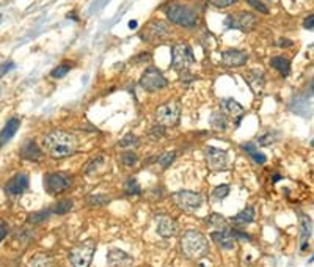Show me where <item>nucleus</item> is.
Here are the masks:
<instances>
[{"label": "nucleus", "mask_w": 314, "mask_h": 267, "mask_svg": "<svg viewBox=\"0 0 314 267\" xmlns=\"http://www.w3.org/2000/svg\"><path fill=\"white\" fill-rule=\"evenodd\" d=\"M28 267H53V256L44 252L35 253L28 261Z\"/></svg>", "instance_id": "22"}, {"label": "nucleus", "mask_w": 314, "mask_h": 267, "mask_svg": "<svg viewBox=\"0 0 314 267\" xmlns=\"http://www.w3.org/2000/svg\"><path fill=\"white\" fill-rule=\"evenodd\" d=\"M171 200L184 212H195L203 204V197L192 190H178L171 195Z\"/></svg>", "instance_id": "8"}, {"label": "nucleus", "mask_w": 314, "mask_h": 267, "mask_svg": "<svg viewBox=\"0 0 314 267\" xmlns=\"http://www.w3.org/2000/svg\"><path fill=\"white\" fill-rule=\"evenodd\" d=\"M124 192H126V195H132V197L141 194L140 184L137 182V179H134V178L126 179V182H124Z\"/></svg>", "instance_id": "31"}, {"label": "nucleus", "mask_w": 314, "mask_h": 267, "mask_svg": "<svg viewBox=\"0 0 314 267\" xmlns=\"http://www.w3.org/2000/svg\"><path fill=\"white\" fill-rule=\"evenodd\" d=\"M102 164H104V157H102V156H96V157H93V159L90 160V162L87 164V167H85V173L90 175V173L96 171Z\"/></svg>", "instance_id": "34"}, {"label": "nucleus", "mask_w": 314, "mask_h": 267, "mask_svg": "<svg viewBox=\"0 0 314 267\" xmlns=\"http://www.w3.org/2000/svg\"><path fill=\"white\" fill-rule=\"evenodd\" d=\"M256 22H258L256 16L248 11H237L225 17V25L228 29H234L241 32H251L254 29Z\"/></svg>", "instance_id": "7"}, {"label": "nucleus", "mask_w": 314, "mask_h": 267, "mask_svg": "<svg viewBox=\"0 0 314 267\" xmlns=\"http://www.w3.org/2000/svg\"><path fill=\"white\" fill-rule=\"evenodd\" d=\"M176 157V152L175 151H168V152H163L157 157V164L162 167V168H168L171 164H173V160Z\"/></svg>", "instance_id": "32"}, {"label": "nucleus", "mask_w": 314, "mask_h": 267, "mask_svg": "<svg viewBox=\"0 0 314 267\" xmlns=\"http://www.w3.org/2000/svg\"><path fill=\"white\" fill-rule=\"evenodd\" d=\"M165 136V127L160 124H156L154 127L150 129V139L151 140H160Z\"/></svg>", "instance_id": "39"}, {"label": "nucleus", "mask_w": 314, "mask_h": 267, "mask_svg": "<svg viewBox=\"0 0 314 267\" xmlns=\"http://www.w3.org/2000/svg\"><path fill=\"white\" fill-rule=\"evenodd\" d=\"M69 69H71V66L66 65V63H63V65H60V66H57V68L50 72V75H52L53 79H62V77H65V75L69 72Z\"/></svg>", "instance_id": "38"}, {"label": "nucleus", "mask_w": 314, "mask_h": 267, "mask_svg": "<svg viewBox=\"0 0 314 267\" xmlns=\"http://www.w3.org/2000/svg\"><path fill=\"white\" fill-rule=\"evenodd\" d=\"M211 239L214 240V244L221 250H233L236 247V237L231 231H225V230L214 231L211 234Z\"/></svg>", "instance_id": "17"}, {"label": "nucleus", "mask_w": 314, "mask_h": 267, "mask_svg": "<svg viewBox=\"0 0 314 267\" xmlns=\"http://www.w3.org/2000/svg\"><path fill=\"white\" fill-rule=\"evenodd\" d=\"M245 2L253 8V10H256V11H260V13H263V14H269V10H267V7L261 2V0H245Z\"/></svg>", "instance_id": "40"}, {"label": "nucleus", "mask_w": 314, "mask_h": 267, "mask_svg": "<svg viewBox=\"0 0 314 267\" xmlns=\"http://www.w3.org/2000/svg\"><path fill=\"white\" fill-rule=\"evenodd\" d=\"M165 13L170 22H173L179 27H186V29H192L198 22V14L190 7H186L181 4L168 5Z\"/></svg>", "instance_id": "3"}, {"label": "nucleus", "mask_w": 314, "mask_h": 267, "mask_svg": "<svg viewBox=\"0 0 314 267\" xmlns=\"http://www.w3.org/2000/svg\"><path fill=\"white\" fill-rule=\"evenodd\" d=\"M242 149L253 159V162L260 164V165H263V164L266 162V156H264L263 152H260L258 148H256L253 143H244V145H242Z\"/></svg>", "instance_id": "25"}, {"label": "nucleus", "mask_w": 314, "mask_h": 267, "mask_svg": "<svg viewBox=\"0 0 314 267\" xmlns=\"http://www.w3.org/2000/svg\"><path fill=\"white\" fill-rule=\"evenodd\" d=\"M206 223L209 225V226H214V228H218V230H225L226 228V225H228V222H226V219L221 216V214H211L209 217H206Z\"/></svg>", "instance_id": "29"}, {"label": "nucleus", "mask_w": 314, "mask_h": 267, "mask_svg": "<svg viewBox=\"0 0 314 267\" xmlns=\"http://www.w3.org/2000/svg\"><path fill=\"white\" fill-rule=\"evenodd\" d=\"M181 250H182V255L189 259L203 258L209 250L208 239L199 231L189 230L181 237Z\"/></svg>", "instance_id": "2"}, {"label": "nucleus", "mask_w": 314, "mask_h": 267, "mask_svg": "<svg viewBox=\"0 0 314 267\" xmlns=\"http://www.w3.org/2000/svg\"><path fill=\"white\" fill-rule=\"evenodd\" d=\"M276 44H278V47H291V46H292V41L284 40V38H283V40H278Z\"/></svg>", "instance_id": "44"}, {"label": "nucleus", "mask_w": 314, "mask_h": 267, "mask_svg": "<svg viewBox=\"0 0 314 267\" xmlns=\"http://www.w3.org/2000/svg\"><path fill=\"white\" fill-rule=\"evenodd\" d=\"M95 250H96L95 240H91V239L85 240V242H82V244H79L69 250L68 259H69L72 267H90Z\"/></svg>", "instance_id": "4"}, {"label": "nucleus", "mask_w": 314, "mask_h": 267, "mask_svg": "<svg viewBox=\"0 0 314 267\" xmlns=\"http://www.w3.org/2000/svg\"><path fill=\"white\" fill-rule=\"evenodd\" d=\"M28 189V176L25 173H17L16 176H13L7 185H5V194L11 198L22 195L25 190Z\"/></svg>", "instance_id": "12"}, {"label": "nucleus", "mask_w": 314, "mask_h": 267, "mask_svg": "<svg viewBox=\"0 0 314 267\" xmlns=\"http://www.w3.org/2000/svg\"><path fill=\"white\" fill-rule=\"evenodd\" d=\"M0 21H2V16H0Z\"/></svg>", "instance_id": "47"}, {"label": "nucleus", "mask_w": 314, "mask_h": 267, "mask_svg": "<svg viewBox=\"0 0 314 267\" xmlns=\"http://www.w3.org/2000/svg\"><path fill=\"white\" fill-rule=\"evenodd\" d=\"M220 105H221V112L226 113L228 118L237 120L236 123L239 124L241 118H242L244 113H245V109H244V107H242L236 99H231V98H230V99H221Z\"/></svg>", "instance_id": "18"}, {"label": "nucleus", "mask_w": 314, "mask_h": 267, "mask_svg": "<svg viewBox=\"0 0 314 267\" xmlns=\"http://www.w3.org/2000/svg\"><path fill=\"white\" fill-rule=\"evenodd\" d=\"M19 126H21V120H19V118H11V120H8L7 124H5V127L2 129V132H0V145L7 143L8 140H11V139L14 137V134L17 132Z\"/></svg>", "instance_id": "20"}, {"label": "nucleus", "mask_w": 314, "mask_h": 267, "mask_svg": "<svg viewBox=\"0 0 314 267\" xmlns=\"http://www.w3.org/2000/svg\"><path fill=\"white\" fill-rule=\"evenodd\" d=\"M156 231L160 237H173L178 233V225L175 219H171L170 216H159L156 219Z\"/></svg>", "instance_id": "15"}, {"label": "nucleus", "mask_w": 314, "mask_h": 267, "mask_svg": "<svg viewBox=\"0 0 314 267\" xmlns=\"http://www.w3.org/2000/svg\"><path fill=\"white\" fill-rule=\"evenodd\" d=\"M19 156L25 160H33V162H38V160L43 159V151L41 148L36 145L35 140H28L22 145V148L19 149Z\"/></svg>", "instance_id": "19"}, {"label": "nucleus", "mask_w": 314, "mask_h": 267, "mask_svg": "<svg viewBox=\"0 0 314 267\" xmlns=\"http://www.w3.org/2000/svg\"><path fill=\"white\" fill-rule=\"evenodd\" d=\"M129 27H131V29H135V27H137V22H129Z\"/></svg>", "instance_id": "46"}, {"label": "nucleus", "mask_w": 314, "mask_h": 267, "mask_svg": "<svg viewBox=\"0 0 314 267\" xmlns=\"http://www.w3.org/2000/svg\"><path fill=\"white\" fill-rule=\"evenodd\" d=\"M138 145H140V139L135 136V134H132V132L126 134V136L118 142L120 148H137Z\"/></svg>", "instance_id": "30"}, {"label": "nucleus", "mask_w": 314, "mask_h": 267, "mask_svg": "<svg viewBox=\"0 0 314 267\" xmlns=\"http://www.w3.org/2000/svg\"><path fill=\"white\" fill-rule=\"evenodd\" d=\"M138 84L143 90L154 93V91L163 90L168 85V80L165 79V75L157 68H148L143 74H141Z\"/></svg>", "instance_id": "9"}, {"label": "nucleus", "mask_w": 314, "mask_h": 267, "mask_svg": "<svg viewBox=\"0 0 314 267\" xmlns=\"http://www.w3.org/2000/svg\"><path fill=\"white\" fill-rule=\"evenodd\" d=\"M303 27L308 30H314V14H309L303 19Z\"/></svg>", "instance_id": "43"}, {"label": "nucleus", "mask_w": 314, "mask_h": 267, "mask_svg": "<svg viewBox=\"0 0 314 267\" xmlns=\"http://www.w3.org/2000/svg\"><path fill=\"white\" fill-rule=\"evenodd\" d=\"M87 203L90 206H104L108 203V197L107 195H88Z\"/></svg>", "instance_id": "37"}, {"label": "nucleus", "mask_w": 314, "mask_h": 267, "mask_svg": "<svg viewBox=\"0 0 314 267\" xmlns=\"http://www.w3.org/2000/svg\"><path fill=\"white\" fill-rule=\"evenodd\" d=\"M121 162H123L124 165H127V167H132V165H135V164L138 162V156H137L132 149L124 151L123 156H121Z\"/></svg>", "instance_id": "36"}, {"label": "nucleus", "mask_w": 314, "mask_h": 267, "mask_svg": "<svg viewBox=\"0 0 314 267\" xmlns=\"http://www.w3.org/2000/svg\"><path fill=\"white\" fill-rule=\"evenodd\" d=\"M134 262V258L120 249H110L107 253V264L110 267H129Z\"/></svg>", "instance_id": "16"}, {"label": "nucleus", "mask_w": 314, "mask_h": 267, "mask_svg": "<svg viewBox=\"0 0 314 267\" xmlns=\"http://www.w3.org/2000/svg\"><path fill=\"white\" fill-rule=\"evenodd\" d=\"M195 63V55L189 44H175L171 49V69L175 71H189V68Z\"/></svg>", "instance_id": "5"}, {"label": "nucleus", "mask_w": 314, "mask_h": 267, "mask_svg": "<svg viewBox=\"0 0 314 267\" xmlns=\"http://www.w3.org/2000/svg\"><path fill=\"white\" fill-rule=\"evenodd\" d=\"M312 231V225H311V219L305 214H300V242H302V250L306 249V240L309 239Z\"/></svg>", "instance_id": "23"}, {"label": "nucleus", "mask_w": 314, "mask_h": 267, "mask_svg": "<svg viewBox=\"0 0 314 267\" xmlns=\"http://www.w3.org/2000/svg\"><path fill=\"white\" fill-rule=\"evenodd\" d=\"M248 62L247 52L239 49H228L221 53V63L228 68H239Z\"/></svg>", "instance_id": "13"}, {"label": "nucleus", "mask_w": 314, "mask_h": 267, "mask_svg": "<svg viewBox=\"0 0 314 267\" xmlns=\"http://www.w3.org/2000/svg\"><path fill=\"white\" fill-rule=\"evenodd\" d=\"M206 162H208L209 170L223 171L228 168V152L215 146H208L206 148Z\"/></svg>", "instance_id": "11"}, {"label": "nucleus", "mask_w": 314, "mask_h": 267, "mask_svg": "<svg viewBox=\"0 0 314 267\" xmlns=\"http://www.w3.org/2000/svg\"><path fill=\"white\" fill-rule=\"evenodd\" d=\"M276 140H278V136H276L275 132H266V134H263L261 137L256 139V143L261 145V146H269V145H272Z\"/></svg>", "instance_id": "33"}, {"label": "nucleus", "mask_w": 314, "mask_h": 267, "mask_svg": "<svg viewBox=\"0 0 314 267\" xmlns=\"http://www.w3.org/2000/svg\"><path fill=\"white\" fill-rule=\"evenodd\" d=\"M43 146L52 159H63L76 152L77 139L65 130H52L43 137Z\"/></svg>", "instance_id": "1"}, {"label": "nucleus", "mask_w": 314, "mask_h": 267, "mask_svg": "<svg viewBox=\"0 0 314 267\" xmlns=\"http://www.w3.org/2000/svg\"><path fill=\"white\" fill-rule=\"evenodd\" d=\"M50 212L49 209H43V211H38V212H32L30 216L27 217V222L30 223V225H40L43 222H46L50 216Z\"/></svg>", "instance_id": "28"}, {"label": "nucleus", "mask_w": 314, "mask_h": 267, "mask_svg": "<svg viewBox=\"0 0 314 267\" xmlns=\"http://www.w3.org/2000/svg\"><path fill=\"white\" fill-rule=\"evenodd\" d=\"M14 68V62L8 60V62H4L2 65H0V77H4L8 71H11Z\"/></svg>", "instance_id": "42"}, {"label": "nucleus", "mask_w": 314, "mask_h": 267, "mask_svg": "<svg viewBox=\"0 0 314 267\" xmlns=\"http://www.w3.org/2000/svg\"><path fill=\"white\" fill-rule=\"evenodd\" d=\"M71 176L66 173H49L44 178V185L46 190L52 195H59L63 194L65 190H68L71 187Z\"/></svg>", "instance_id": "10"}, {"label": "nucleus", "mask_w": 314, "mask_h": 267, "mask_svg": "<svg viewBox=\"0 0 314 267\" xmlns=\"http://www.w3.org/2000/svg\"><path fill=\"white\" fill-rule=\"evenodd\" d=\"M253 220H254V209L248 206L237 214V216L231 220V223L237 228H244V226L253 223Z\"/></svg>", "instance_id": "21"}, {"label": "nucleus", "mask_w": 314, "mask_h": 267, "mask_svg": "<svg viewBox=\"0 0 314 267\" xmlns=\"http://www.w3.org/2000/svg\"><path fill=\"white\" fill-rule=\"evenodd\" d=\"M230 190L231 189H230V185H228V184H220L214 189L212 195L215 197V200H225L228 195H230Z\"/></svg>", "instance_id": "35"}, {"label": "nucleus", "mask_w": 314, "mask_h": 267, "mask_svg": "<svg viewBox=\"0 0 314 267\" xmlns=\"http://www.w3.org/2000/svg\"><path fill=\"white\" fill-rule=\"evenodd\" d=\"M72 206H74L72 200L65 198V200L57 201V203L52 206V209H50V211H52L53 214H59V216H63V214H68V212L72 209Z\"/></svg>", "instance_id": "27"}, {"label": "nucleus", "mask_w": 314, "mask_h": 267, "mask_svg": "<svg viewBox=\"0 0 314 267\" xmlns=\"http://www.w3.org/2000/svg\"><path fill=\"white\" fill-rule=\"evenodd\" d=\"M211 126L215 129V130H225L228 127V115L223 113L221 110L220 112H215L212 117H211Z\"/></svg>", "instance_id": "26"}, {"label": "nucleus", "mask_w": 314, "mask_h": 267, "mask_svg": "<svg viewBox=\"0 0 314 267\" xmlns=\"http://www.w3.org/2000/svg\"><path fill=\"white\" fill-rule=\"evenodd\" d=\"M270 66L272 68H275L281 75H284L286 77L288 74H289V71H291V62H289V59H286V57H273L272 60H270Z\"/></svg>", "instance_id": "24"}, {"label": "nucleus", "mask_w": 314, "mask_h": 267, "mask_svg": "<svg viewBox=\"0 0 314 267\" xmlns=\"http://www.w3.org/2000/svg\"><path fill=\"white\" fill-rule=\"evenodd\" d=\"M143 33H145L146 41H160L170 35V29H168V25L162 21H151L146 25V30Z\"/></svg>", "instance_id": "14"}, {"label": "nucleus", "mask_w": 314, "mask_h": 267, "mask_svg": "<svg viewBox=\"0 0 314 267\" xmlns=\"http://www.w3.org/2000/svg\"><path fill=\"white\" fill-rule=\"evenodd\" d=\"M181 118V105L176 101H170L162 104L156 110V120L157 124L163 127H173L179 123Z\"/></svg>", "instance_id": "6"}, {"label": "nucleus", "mask_w": 314, "mask_h": 267, "mask_svg": "<svg viewBox=\"0 0 314 267\" xmlns=\"http://www.w3.org/2000/svg\"><path fill=\"white\" fill-rule=\"evenodd\" d=\"M7 233H8V230H7L5 223H0V242H2V240L5 239Z\"/></svg>", "instance_id": "45"}, {"label": "nucleus", "mask_w": 314, "mask_h": 267, "mask_svg": "<svg viewBox=\"0 0 314 267\" xmlns=\"http://www.w3.org/2000/svg\"><path fill=\"white\" fill-rule=\"evenodd\" d=\"M208 4L214 5L215 8H226L237 4V0H208Z\"/></svg>", "instance_id": "41"}]
</instances>
